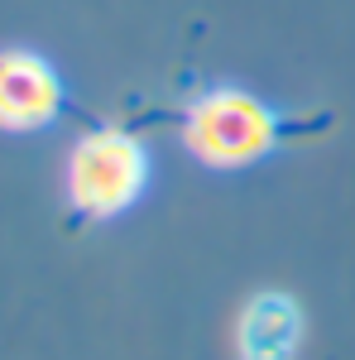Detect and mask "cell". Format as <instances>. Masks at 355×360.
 <instances>
[{
	"mask_svg": "<svg viewBox=\"0 0 355 360\" xmlns=\"http://www.w3.org/2000/svg\"><path fill=\"white\" fill-rule=\"evenodd\" d=\"M307 317L302 303L283 288H264L245 298L235 317V360H298Z\"/></svg>",
	"mask_w": 355,
	"mask_h": 360,
	"instance_id": "obj_4",
	"label": "cell"
},
{
	"mask_svg": "<svg viewBox=\"0 0 355 360\" xmlns=\"http://www.w3.org/2000/svg\"><path fill=\"white\" fill-rule=\"evenodd\" d=\"M183 149L207 168H250L283 139V120L245 86H207L183 111Z\"/></svg>",
	"mask_w": 355,
	"mask_h": 360,
	"instance_id": "obj_1",
	"label": "cell"
},
{
	"mask_svg": "<svg viewBox=\"0 0 355 360\" xmlns=\"http://www.w3.org/2000/svg\"><path fill=\"white\" fill-rule=\"evenodd\" d=\"M63 111V77L53 63L29 49H5L0 53V130L29 135L53 125Z\"/></svg>",
	"mask_w": 355,
	"mask_h": 360,
	"instance_id": "obj_3",
	"label": "cell"
},
{
	"mask_svg": "<svg viewBox=\"0 0 355 360\" xmlns=\"http://www.w3.org/2000/svg\"><path fill=\"white\" fill-rule=\"evenodd\" d=\"M149 144L130 130H86L67 154V207L86 221H110L130 212L149 188Z\"/></svg>",
	"mask_w": 355,
	"mask_h": 360,
	"instance_id": "obj_2",
	"label": "cell"
}]
</instances>
